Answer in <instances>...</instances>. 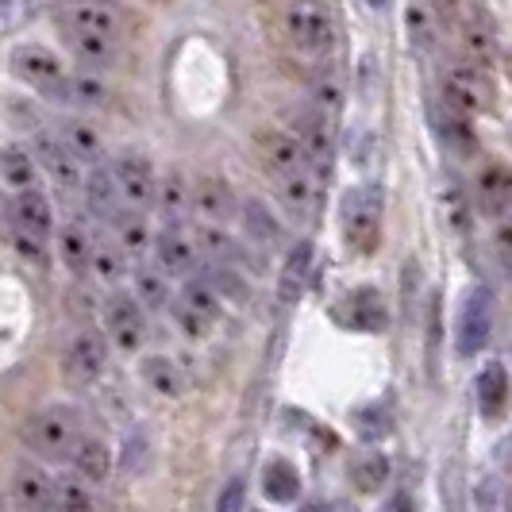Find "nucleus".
Listing matches in <instances>:
<instances>
[{
	"label": "nucleus",
	"instance_id": "nucleus-39",
	"mask_svg": "<svg viewBox=\"0 0 512 512\" xmlns=\"http://www.w3.org/2000/svg\"><path fill=\"white\" fill-rule=\"evenodd\" d=\"M131 282H135V301L143 305V312H158L170 305V282L158 266H139Z\"/></svg>",
	"mask_w": 512,
	"mask_h": 512
},
{
	"label": "nucleus",
	"instance_id": "nucleus-34",
	"mask_svg": "<svg viewBox=\"0 0 512 512\" xmlns=\"http://www.w3.org/2000/svg\"><path fill=\"white\" fill-rule=\"evenodd\" d=\"M128 262L131 258L120 251L116 239H97V243H93V258H89V274L101 278L104 285H116L128 274Z\"/></svg>",
	"mask_w": 512,
	"mask_h": 512
},
{
	"label": "nucleus",
	"instance_id": "nucleus-27",
	"mask_svg": "<svg viewBox=\"0 0 512 512\" xmlns=\"http://www.w3.org/2000/svg\"><path fill=\"white\" fill-rule=\"evenodd\" d=\"M58 139H62V147L74 154L81 166H85V162L93 166V162H101V158H104L101 131L93 128L89 120H62V128H58Z\"/></svg>",
	"mask_w": 512,
	"mask_h": 512
},
{
	"label": "nucleus",
	"instance_id": "nucleus-23",
	"mask_svg": "<svg viewBox=\"0 0 512 512\" xmlns=\"http://www.w3.org/2000/svg\"><path fill=\"white\" fill-rule=\"evenodd\" d=\"M154 205H158L166 224H185V216L193 212V185L185 181L181 170H170L154 185Z\"/></svg>",
	"mask_w": 512,
	"mask_h": 512
},
{
	"label": "nucleus",
	"instance_id": "nucleus-28",
	"mask_svg": "<svg viewBox=\"0 0 512 512\" xmlns=\"http://www.w3.org/2000/svg\"><path fill=\"white\" fill-rule=\"evenodd\" d=\"M262 493L274 501V505H293L301 497V474L297 466L285 459H274L262 474Z\"/></svg>",
	"mask_w": 512,
	"mask_h": 512
},
{
	"label": "nucleus",
	"instance_id": "nucleus-3",
	"mask_svg": "<svg viewBox=\"0 0 512 512\" xmlns=\"http://www.w3.org/2000/svg\"><path fill=\"white\" fill-rule=\"evenodd\" d=\"M443 104L462 112V116H478L493 104V81H489L486 66L478 58L447 66V74H443Z\"/></svg>",
	"mask_w": 512,
	"mask_h": 512
},
{
	"label": "nucleus",
	"instance_id": "nucleus-56",
	"mask_svg": "<svg viewBox=\"0 0 512 512\" xmlns=\"http://www.w3.org/2000/svg\"><path fill=\"white\" fill-rule=\"evenodd\" d=\"M4 8H8V0H0V12H4Z\"/></svg>",
	"mask_w": 512,
	"mask_h": 512
},
{
	"label": "nucleus",
	"instance_id": "nucleus-53",
	"mask_svg": "<svg viewBox=\"0 0 512 512\" xmlns=\"http://www.w3.org/2000/svg\"><path fill=\"white\" fill-rule=\"evenodd\" d=\"M432 8H436L439 16H447V20H455V12H459V0H432Z\"/></svg>",
	"mask_w": 512,
	"mask_h": 512
},
{
	"label": "nucleus",
	"instance_id": "nucleus-25",
	"mask_svg": "<svg viewBox=\"0 0 512 512\" xmlns=\"http://www.w3.org/2000/svg\"><path fill=\"white\" fill-rule=\"evenodd\" d=\"M93 231L85 220H66L58 231V255L66 262V270L74 274H89V258H93Z\"/></svg>",
	"mask_w": 512,
	"mask_h": 512
},
{
	"label": "nucleus",
	"instance_id": "nucleus-55",
	"mask_svg": "<svg viewBox=\"0 0 512 512\" xmlns=\"http://www.w3.org/2000/svg\"><path fill=\"white\" fill-rule=\"evenodd\" d=\"M370 8H385V0H370Z\"/></svg>",
	"mask_w": 512,
	"mask_h": 512
},
{
	"label": "nucleus",
	"instance_id": "nucleus-54",
	"mask_svg": "<svg viewBox=\"0 0 512 512\" xmlns=\"http://www.w3.org/2000/svg\"><path fill=\"white\" fill-rule=\"evenodd\" d=\"M305 512H328V505H308Z\"/></svg>",
	"mask_w": 512,
	"mask_h": 512
},
{
	"label": "nucleus",
	"instance_id": "nucleus-22",
	"mask_svg": "<svg viewBox=\"0 0 512 512\" xmlns=\"http://www.w3.org/2000/svg\"><path fill=\"white\" fill-rule=\"evenodd\" d=\"M54 482L39 466H20L12 474V501L20 512H51Z\"/></svg>",
	"mask_w": 512,
	"mask_h": 512
},
{
	"label": "nucleus",
	"instance_id": "nucleus-29",
	"mask_svg": "<svg viewBox=\"0 0 512 512\" xmlns=\"http://www.w3.org/2000/svg\"><path fill=\"white\" fill-rule=\"evenodd\" d=\"M308 270H312V243L301 239V243L289 251V258H285L282 282H278V297H282L285 305H293V301L301 297V289H305V282H308Z\"/></svg>",
	"mask_w": 512,
	"mask_h": 512
},
{
	"label": "nucleus",
	"instance_id": "nucleus-31",
	"mask_svg": "<svg viewBox=\"0 0 512 512\" xmlns=\"http://www.w3.org/2000/svg\"><path fill=\"white\" fill-rule=\"evenodd\" d=\"M178 305L189 308V312H197L208 324L220 320V293L212 289V282H208L205 274H197V278L189 274V278H185V285H181V293H178Z\"/></svg>",
	"mask_w": 512,
	"mask_h": 512
},
{
	"label": "nucleus",
	"instance_id": "nucleus-10",
	"mask_svg": "<svg viewBox=\"0 0 512 512\" xmlns=\"http://www.w3.org/2000/svg\"><path fill=\"white\" fill-rule=\"evenodd\" d=\"M8 66H12V74L20 77L24 85L39 89V93L58 85V81L66 77L62 58H58L51 47H43V43H20L16 51L8 54Z\"/></svg>",
	"mask_w": 512,
	"mask_h": 512
},
{
	"label": "nucleus",
	"instance_id": "nucleus-51",
	"mask_svg": "<svg viewBox=\"0 0 512 512\" xmlns=\"http://www.w3.org/2000/svg\"><path fill=\"white\" fill-rule=\"evenodd\" d=\"M385 512H416V501H412L409 489H397V493L389 497V505H385Z\"/></svg>",
	"mask_w": 512,
	"mask_h": 512
},
{
	"label": "nucleus",
	"instance_id": "nucleus-42",
	"mask_svg": "<svg viewBox=\"0 0 512 512\" xmlns=\"http://www.w3.org/2000/svg\"><path fill=\"white\" fill-rule=\"evenodd\" d=\"M51 512H93V493L81 478H58L54 482Z\"/></svg>",
	"mask_w": 512,
	"mask_h": 512
},
{
	"label": "nucleus",
	"instance_id": "nucleus-16",
	"mask_svg": "<svg viewBox=\"0 0 512 512\" xmlns=\"http://www.w3.org/2000/svg\"><path fill=\"white\" fill-rule=\"evenodd\" d=\"M8 216H12V228L24 231V235H35V239H51L54 231V208L47 201V193H39L35 185L31 189H16L12 205H8Z\"/></svg>",
	"mask_w": 512,
	"mask_h": 512
},
{
	"label": "nucleus",
	"instance_id": "nucleus-17",
	"mask_svg": "<svg viewBox=\"0 0 512 512\" xmlns=\"http://www.w3.org/2000/svg\"><path fill=\"white\" fill-rule=\"evenodd\" d=\"M320 197H324V185L312 170H301V174H289V178H278V201L289 212V220L297 224H308L320 208Z\"/></svg>",
	"mask_w": 512,
	"mask_h": 512
},
{
	"label": "nucleus",
	"instance_id": "nucleus-35",
	"mask_svg": "<svg viewBox=\"0 0 512 512\" xmlns=\"http://www.w3.org/2000/svg\"><path fill=\"white\" fill-rule=\"evenodd\" d=\"M139 370H143V382L151 385L154 393H162V397H181L185 393V374L178 370V362H170L166 355H147Z\"/></svg>",
	"mask_w": 512,
	"mask_h": 512
},
{
	"label": "nucleus",
	"instance_id": "nucleus-32",
	"mask_svg": "<svg viewBox=\"0 0 512 512\" xmlns=\"http://www.w3.org/2000/svg\"><path fill=\"white\" fill-rule=\"evenodd\" d=\"M0 181L12 189H31L39 181V162L31 147H4L0 151Z\"/></svg>",
	"mask_w": 512,
	"mask_h": 512
},
{
	"label": "nucleus",
	"instance_id": "nucleus-57",
	"mask_svg": "<svg viewBox=\"0 0 512 512\" xmlns=\"http://www.w3.org/2000/svg\"><path fill=\"white\" fill-rule=\"evenodd\" d=\"M0 212H4V197H0Z\"/></svg>",
	"mask_w": 512,
	"mask_h": 512
},
{
	"label": "nucleus",
	"instance_id": "nucleus-38",
	"mask_svg": "<svg viewBox=\"0 0 512 512\" xmlns=\"http://www.w3.org/2000/svg\"><path fill=\"white\" fill-rule=\"evenodd\" d=\"M389 482V459L382 451H362L351 459V486L359 493H378Z\"/></svg>",
	"mask_w": 512,
	"mask_h": 512
},
{
	"label": "nucleus",
	"instance_id": "nucleus-20",
	"mask_svg": "<svg viewBox=\"0 0 512 512\" xmlns=\"http://www.w3.org/2000/svg\"><path fill=\"white\" fill-rule=\"evenodd\" d=\"M81 193H85V208L104 220V224H112L116 216H120V193H116V181H112V170L101 166V162H93L89 166V174L81 178Z\"/></svg>",
	"mask_w": 512,
	"mask_h": 512
},
{
	"label": "nucleus",
	"instance_id": "nucleus-7",
	"mask_svg": "<svg viewBox=\"0 0 512 512\" xmlns=\"http://www.w3.org/2000/svg\"><path fill=\"white\" fill-rule=\"evenodd\" d=\"M62 31L77 35H104V39H120L124 35V12L112 0H66L58 12Z\"/></svg>",
	"mask_w": 512,
	"mask_h": 512
},
{
	"label": "nucleus",
	"instance_id": "nucleus-2",
	"mask_svg": "<svg viewBox=\"0 0 512 512\" xmlns=\"http://www.w3.org/2000/svg\"><path fill=\"white\" fill-rule=\"evenodd\" d=\"M382 208V185H355L343 197V239H347L351 251L370 255L378 247V239H382Z\"/></svg>",
	"mask_w": 512,
	"mask_h": 512
},
{
	"label": "nucleus",
	"instance_id": "nucleus-6",
	"mask_svg": "<svg viewBox=\"0 0 512 512\" xmlns=\"http://www.w3.org/2000/svg\"><path fill=\"white\" fill-rule=\"evenodd\" d=\"M112 181H116V193H120V205L131 208V212H147L154 205V166L147 162V154L139 151H124L112 158Z\"/></svg>",
	"mask_w": 512,
	"mask_h": 512
},
{
	"label": "nucleus",
	"instance_id": "nucleus-33",
	"mask_svg": "<svg viewBox=\"0 0 512 512\" xmlns=\"http://www.w3.org/2000/svg\"><path fill=\"white\" fill-rule=\"evenodd\" d=\"M239 216H243V228H247L251 243H258V247H278L282 243V224L262 201H247L239 208Z\"/></svg>",
	"mask_w": 512,
	"mask_h": 512
},
{
	"label": "nucleus",
	"instance_id": "nucleus-36",
	"mask_svg": "<svg viewBox=\"0 0 512 512\" xmlns=\"http://www.w3.org/2000/svg\"><path fill=\"white\" fill-rule=\"evenodd\" d=\"M116 228V243L128 258H139L147 247H151V228L143 220V212H131V208H120V216L112 220Z\"/></svg>",
	"mask_w": 512,
	"mask_h": 512
},
{
	"label": "nucleus",
	"instance_id": "nucleus-26",
	"mask_svg": "<svg viewBox=\"0 0 512 512\" xmlns=\"http://www.w3.org/2000/svg\"><path fill=\"white\" fill-rule=\"evenodd\" d=\"M474 393H478L482 416L497 420L505 412V405H509V374H505V366L501 362H486L482 374H478V382H474Z\"/></svg>",
	"mask_w": 512,
	"mask_h": 512
},
{
	"label": "nucleus",
	"instance_id": "nucleus-41",
	"mask_svg": "<svg viewBox=\"0 0 512 512\" xmlns=\"http://www.w3.org/2000/svg\"><path fill=\"white\" fill-rule=\"evenodd\" d=\"M355 432H359L366 443H378L393 432V412H389V401H370L355 409Z\"/></svg>",
	"mask_w": 512,
	"mask_h": 512
},
{
	"label": "nucleus",
	"instance_id": "nucleus-52",
	"mask_svg": "<svg viewBox=\"0 0 512 512\" xmlns=\"http://www.w3.org/2000/svg\"><path fill=\"white\" fill-rule=\"evenodd\" d=\"M143 439H147V432H131V447H128V455H124V466H135V455H143V447H147V443H143Z\"/></svg>",
	"mask_w": 512,
	"mask_h": 512
},
{
	"label": "nucleus",
	"instance_id": "nucleus-45",
	"mask_svg": "<svg viewBox=\"0 0 512 512\" xmlns=\"http://www.w3.org/2000/svg\"><path fill=\"white\" fill-rule=\"evenodd\" d=\"M405 27H409V39L420 47V51H428V47H432L436 31H432V16H428V8H424V4H416V0H412L409 8H405Z\"/></svg>",
	"mask_w": 512,
	"mask_h": 512
},
{
	"label": "nucleus",
	"instance_id": "nucleus-46",
	"mask_svg": "<svg viewBox=\"0 0 512 512\" xmlns=\"http://www.w3.org/2000/svg\"><path fill=\"white\" fill-rule=\"evenodd\" d=\"M208 282H212V289L220 293V297H231V301H247V282L231 270L228 262H220V266H212L205 274Z\"/></svg>",
	"mask_w": 512,
	"mask_h": 512
},
{
	"label": "nucleus",
	"instance_id": "nucleus-48",
	"mask_svg": "<svg viewBox=\"0 0 512 512\" xmlns=\"http://www.w3.org/2000/svg\"><path fill=\"white\" fill-rule=\"evenodd\" d=\"M174 320H178L181 332L193 335V339H205V335L212 332V324H208V320H201L197 312H189V308H181V305H174Z\"/></svg>",
	"mask_w": 512,
	"mask_h": 512
},
{
	"label": "nucleus",
	"instance_id": "nucleus-5",
	"mask_svg": "<svg viewBox=\"0 0 512 512\" xmlns=\"http://www.w3.org/2000/svg\"><path fill=\"white\" fill-rule=\"evenodd\" d=\"M493 320H497V301L486 285H474L466 289L459 305V324H455V347H459L462 359L478 355L493 335Z\"/></svg>",
	"mask_w": 512,
	"mask_h": 512
},
{
	"label": "nucleus",
	"instance_id": "nucleus-47",
	"mask_svg": "<svg viewBox=\"0 0 512 512\" xmlns=\"http://www.w3.org/2000/svg\"><path fill=\"white\" fill-rule=\"evenodd\" d=\"M247 509V482L243 478H231L228 486L220 489L216 497V512H243Z\"/></svg>",
	"mask_w": 512,
	"mask_h": 512
},
{
	"label": "nucleus",
	"instance_id": "nucleus-40",
	"mask_svg": "<svg viewBox=\"0 0 512 512\" xmlns=\"http://www.w3.org/2000/svg\"><path fill=\"white\" fill-rule=\"evenodd\" d=\"M193 239H197L201 255L216 258V262H228V266H231V262H239V258H243L239 243H235L228 231H224V224H201Z\"/></svg>",
	"mask_w": 512,
	"mask_h": 512
},
{
	"label": "nucleus",
	"instance_id": "nucleus-13",
	"mask_svg": "<svg viewBox=\"0 0 512 512\" xmlns=\"http://www.w3.org/2000/svg\"><path fill=\"white\" fill-rule=\"evenodd\" d=\"M255 147L266 162V170L274 178H289V174H301V170H312L308 166V154L301 147V139L293 131H278V128H266L255 135Z\"/></svg>",
	"mask_w": 512,
	"mask_h": 512
},
{
	"label": "nucleus",
	"instance_id": "nucleus-1",
	"mask_svg": "<svg viewBox=\"0 0 512 512\" xmlns=\"http://www.w3.org/2000/svg\"><path fill=\"white\" fill-rule=\"evenodd\" d=\"M81 436V416L70 405H47L31 412L24 424V443L39 459H70V447Z\"/></svg>",
	"mask_w": 512,
	"mask_h": 512
},
{
	"label": "nucleus",
	"instance_id": "nucleus-19",
	"mask_svg": "<svg viewBox=\"0 0 512 512\" xmlns=\"http://www.w3.org/2000/svg\"><path fill=\"white\" fill-rule=\"evenodd\" d=\"M193 212L201 216V224H228L239 212L235 193L224 178H201L193 185Z\"/></svg>",
	"mask_w": 512,
	"mask_h": 512
},
{
	"label": "nucleus",
	"instance_id": "nucleus-37",
	"mask_svg": "<svg viewBox=\"0 0 512 512\" xmlns=\"http://www.w3.org/2000/svg\"><path fill=\"white\" fill-rule=\"evenodd\" d=\"M439 501H443V512H470V493H466L459 455L439 466Z\"/></svg>",
	"mask_w": 512,
	"mask_h": 512
},
{
	"label": "nucleus",
	"instance_id": "nucleus-4",
	"mask_svg": "<svg viewBox=\"0 0 512 512\" xmlns=\"http://www.w3.org/2000/svg\"><path fill=\"white\" fill-rule=\"evenodd\" d=\"M285 35L305 54H328L335 43L332 12L320 0H293L285 8Z\"/></svg>",
	"mask_w": 512,
	"mask_h": 512
},
{
	"label": "nucleus",
	"instance_id": "nucleus-15",
	"mask_svg": "<svg viewBox=\"0 0 512 512\" xmlns=\"http://www.w3.org/2000/svg\"><path fill=\"white\" fill-rule=\"evenodd\" d=\"M293 135L301 139V147L308 154V166H320V178L328 174L332 166V151H335V139H332V116H324L316 104L301 108L293 116Z\"/></svg>",
	"mask_w": 512,
	"mask_h": 512
},
{
	"label": "nucleus",
	"instance_id": "nucleus-18",
	"mask_svg": "<svg viewBox=\"0 0 512 512\" xmlns=\"http://www.w3.org/2000/svg\"><path fill=\"white\" fill-rule=\"evenodd\" d=\"M474 197L486 216H509L512 212V166L509 162H489L474 181Z\"/></svg>",
	"mask_w": 512,
	"mask_h": 512
},
{
	"label": "nucleus",
	"instance_id": "nucleus-11",
	"mask_svg": "<svg viewBox=\"0 0 512 512\" xmlns=\"http://www.w3.org/2000/svg\"><path fill=\"white\" fill-rule=\"evenodd\" d=\"M31 154H35V162H39V170H47L62 193H77V189H81L85 170H81V162H77L74 154L62 147V139H58L54 131H35Z\"/></svg>",
	"mask_w": 512,
	"mask_h": 512
},
{
	"label": "nucleus",
	"instance_id": "nucleus-44",
	"mask_svg": "<svg viewBox=\"0 0 512 512\" xmlns=\"http://www.w3.org/2000/svg\"><path fill=\"white\" fill-rule=\"evenodd\" d=\"M312 104L324 112V116H339L343 112V81L335 74H320L312 81Z\"/></svg>",
	"mask_w": 512,
	"mask_h": 512
},
{
	"label": "nucleus",
	"instance_id": "nucleus-9",
	"mask_svg": "<svg viewBox=\"0 0 512 512\" xmlns=\"http://www.w3.org/2000/svg\"><path fill=\"white\" fill-rule=\"evenodd\" d=\"M151 247H154V262H158V270L166 278H189L197 270V262H201V247L185 231V224H166L151 239Z\"/></svg>",
	"mask_w": 512,
	"mask_h": 512
},
{
	"label": "nucleus",
	"instance_id": "nucleus-8",
	"mask_svg": "<svg viewBox=\"0 0 512 512\" xmlns=\"http://www.w3.org/2000/svg\"><path fill=\"white\" fill-rule=\"evenodd\" d=\"M332 316L339 328H351V332L378 335L389 328V308H385L382 293L374 285H359L347 297H339L332 305Z\"/></svg>",
	"mask_w": 512,
	"mask_h": 512
},
{
	"label": "nucleus",
	"instance_id": "nucleus-21",
	"mask_svg": "<svg viewBox=\"0 0 512 512\" xmlns=\"http://www.w3.org/2000/svg\"><path fill=\"white\" fill-rule=\"evenodd\" d=\"M70 466L77 470L81 482L101 486V482H108V474H112V451H108L104 439L77 436V443L70 447Z\"/></svg>",
	"mask_w": 512,
	"mask_h": 512
},
{
	"label": "nucleus",
	"instance_id": "nucleus-49",
	"mask_svg": "<svg viewBox=\"0 0 512 512\" xmlns=\"http://www.w3.org/2000/svg\"><path fill=\"white\" fill-rule=\"evenodd\" d=\"M493 247H497V258H501V266H505V274L512 278V220H505L497 235H493Z\"/></svg>",
	"mask_w": 512,
	"mask_h": 512
},
{
	"label": "nucleus",
	"instance_id": "nucleus-14",
	"mask_svg": "<svg viewBox=\"0 0 512 512\" xmlns=\"http://www.w3.org/2000/svg\"><path fill=\"white\" fill-rule=\"evenodd\" d=\"M104 366H108V339L101 332H77L70 339V347H66V359H62V370H66V378L77 385H89L97 382L104 374Z\"/></svg>",
	"mask_w": 512,
	"mask_h": 512
},
{
	"label": "nucleus",
	"instance_id": "nucleus-12",
	"mask_svg": "<svg viewBox=\"0 0 512 512\" xmlns=\"http://www.w3.org/2000/svg\"><path fill=\"white\" fill-rule=\"evenodd\" d=\"M104 324H108V335L120 351H139L143 339H147V316H143V305L128 297V293H112L108 305H104Z\"/></svg>",
	"mask_w": 512,
	"mask_h": 512
},
{
	"label": "nucleus",
	"instance_id": "nucleus-30",
	"mask_svg": "<svg viewBox=\"0 0 512 512\" xmlns=\"http://www.w3.org/2000/svg\"><path fill=\"white\" fill-rule=\"evenodd\" d=\"M66 43L70 51L89 66V70H108L120 54V39H104V35H77V31H66Z\"/></svg>",
	"mask_w": 512,
	"mask_h": 512
},
{
	"label": "nucleus",
	"instance_id": "nucleus-24",
	"mask_svg": "<svg viewBox=\"0 0 512 512\" xmlns=\"http://www.w3.org/2000/svg\"><path fill=\"white\" fill-rule=\"evenodd\" d=\"M436 139L455 158H470V154L478 151V135H474L470 116H462V112L447 108V104H443V112H436Z\"/></svg>",
	"mask_w": 512,
	"mask_h": 512
},
{
	"label": "nucleus",
	"instance_id": "nucleus-43",
	"mask_svg": "<svg viewBox=\"0 0 512 512\" xmlns=\"http://www.w3.org/2000/svg\"><path fill=\"white\" fill-rule=\"evenodd\" d=\"M108 101L101 77L93 74H74L70 77V108H101Z\"/></svg>",
	"mask_w": 512,
	"mask_h": 512
},
{
	"label": "nucleus",
	"instance_id": "nucleus-50",
	"mask_svg": "<svg viewBox=\"0 0 512 512\" xmlns=\"http://www.w3.org/2000/svg\"><path fill=\"white\" fill-rule=\"evenodd\" d=\"M16 247H20V255H24L27 262H47V239H35V235L16 231Z\"/></svg>",
	"mask_w": 512,
	"mask_h": 512
}]
</instances>
